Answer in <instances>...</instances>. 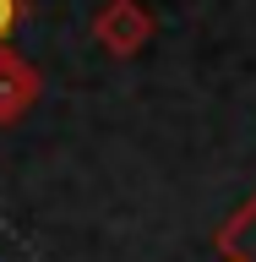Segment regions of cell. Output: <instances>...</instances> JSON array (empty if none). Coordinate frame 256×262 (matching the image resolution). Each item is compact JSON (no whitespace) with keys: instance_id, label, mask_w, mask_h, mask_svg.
I'll list each match as a JSON object with an SVG mask.
<instances>
[{"instance_id":"obj_1","label":"cell","mask_w":256,"mask_h":262,"mask_svg":"<svg viewBox=\"0 0 256 262\" xmlns=\"http://www.w3.org/2000/svg\"><path fill=\"white\" fill-rule=\"evenodd\" d=\"M6 28H11V0H0V38H6Z\"/></svg>"}]
</instances>
